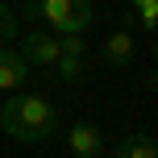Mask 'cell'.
<instances>
[{
    "mask_svg": "<svg viewBox=\"0 0 158 158\" xmlns=\"http://www.w3.org/2000/svg\"><path fill=\"white\" fill-rule=\"evenodd\" d=\"M0 125H4L8 137L17 142H46V137L58 133V108L42 96H8L4 108H0Z\"/></svg>",
    "mask_w": 158,
    "mask_h": 158,
    "instance_id": "1",
    "label": "cell"
},
{
    "mask_svg": "<svg viewBox=\"0 0 158 158\" xmlns=\"http://www.w3.org/2000/svg\"><path fill=\"white\" fill-rule=\"evenodd\" d=\"M25 13L42 17V21L63 38V33H83L87 25H92V0H29Z\"/></svg>",
    "mask_w": 158,
    "mask_h": 158,
    "instance_id": "2",
    "label": "cell"
},
{
    "mask_svg": "<svg viewBox=\"0 0 158 158\" xmlns=\"http://www.w3.org/2000/svg\"><path fill=\"white\" fill-rule=\"evenodd\" d=\"M17 54H21L25 63H33V67H54L58 63V33H46V29L29 33Z\"/></svg>",
    "mask_w": 158,
    "mask_h": 158,
    "instance_id": "3",
    "label": "cell"
},
{
    "mask_svg": "<svg viewBox=\"0 0 158 158\" xmlns=\"http://www.w3.org/2000/svg\"><path fill=\"white\" fill-rule=\"evenodd\" d=\"M67 146H71V154H75V158H100V154H104L100 125H92V121H79V125H71Z\"/></svg>",
    "mask_w": 158,
    "mask_h": 158,
    "instance_id": "4",
    "label": "cell"
},
{
    "mask_svg": "<svg viewBox=\"0 0 158 158\" xmlns=\"http://www.w3.org/2000/svg\"><path fill=\"white\" fill-rule=\"evenodd\" d=\"M25 75H29V63H25L17 50L0 46V92H13V87L25 83Z\"/></svg>",
    "mask_w": 158,
    "mask_h": 158,
    "instance_id": "5",
    "label": "cell"
},
{
    "mask_svg": "<svg viewBox=\"0 0 158 158\" xmlns=\"http://www.w3.org/2000/svg\"><path fill=\"white\" fill-rule=\"evenodd\" d=\"M104 63L108 67H129L133 63V33L112 29L108 38H104Z\"/></svg>",
    "mask_w": 158,
    "mask_h": 158,
    "instance_id": "6",
    "label": "cell"
},
{
    "mask_svg": "<svg viewBox=\"0 0 158 158\" xmlns=\"http://www.w3.org/2000/svg\"><path fill=\"white\" fill-rule=\"evenodd\" d=\"M117 158H158V146H154L150 133H129L117 146Z\"/></svg>",
    "mask_w": 158,
    "mask_h": 158,
    "instance_id": "7",
    "label": "cell"
},
{
    "mask_svg": "<svg viewBox=\"0 0 158 158\" xmlns=\"http://www.w3.org/2000/svg\"><path fill=\"white\" fill-rule=\"evenodd\" d=\"M54 67H58V75H63L67 83H75V79L83 75V58H67V54H58V63H54Z\"/></svg>",
    "mask_w": 158,
    "mask_h": 158,
    "instance_id": "8",
    "label": "cell"
},
{
    "mask_svg": "<svg viewBox=\"0 0 158 158\" xmlns=\"http://www.w3.org/2000/svg\"><path fill=\"white\" fill-rule=\"evenodd\" d=\"M8 38H17V13L8 4H0V42H8Z\"/></svg>",
    "mask_w": 158,
    "mask_h": 158,
    "instance_id": "9",
    "label": "cell"
},
{
    "mask_svg": "<svg viewBox=\"0 0 158 158\" xmlns=\"http://www.w3.org/2000/svg\"><path fill=\"white\" fill-rule=\"evenodd\" d=\"M137 13H142V25L146 29H154V17H158V0H133Z\"/></svg>",
    "mask_w": 158,
    "mask_h": 158,
    "instance_id": "10",
    "label": "cell"
}]
</instances>
